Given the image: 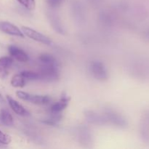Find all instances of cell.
<instances>
[{
    "label": "cell",
    "instance_id": "16",
    "mask_svg": "<svg viewBox=\"0 0 149 149\" xmlns=\"http://www.w3.org/2000/svg\"><path fill=\"white\" fill-rule=\"evenodd\" d=\"M17 1L28 10H33L36 7L35 0H17Z\"/></svg>",
    "mask_w": 149,
    "mask_h": 149
},
{
    "label": "cell",
    "instance_id": "19",
    "mask_svg": "<svg viewBox=\"0 0 149 149\" xmlns=\"http://www.w3.org/2000/svg\"><path fill=\"white\" fill-rule=\"evenodd\" d=\"M0 102H1V103H3V102H4V98H3L1 93H0Z\"/></svg>",
    "mask_w": 149,
    "mask_h": 149
},
{
    "label": "cell",
    "instance_id": "10",
    "mask_svg": "<svg viewBox=\"0 0 149 149\" xmlns=\"http://www.w3.org/2000/svg\"><path fill=\"white\" fill-rule=\"evenodd\" d=\"M13 63V59L10 57L0 58V78L4 79L8 74V69Z\"/></svg>",
    "mask_w": 149,
    "mask_h": 149
},
{
    "label": "cell",
    "instance_id": "18",
    "mask_svg": "<svg viewBox=\"0 0 149 149\" xmlns=\"http://www.w3.org/2000/svg\"><path fill=\"white\" fill-rule=\"evenodd\" d=\"M64 1V0H47V4L50 6L52 8H56L58 7L59 6L61 5L63 2Z\"/></svg>",
    "mask_w": 149,
    "mask_h": 149
},
{
    "label": "cell",
    "instance_id": "6",
    "mask_svg": "<svg viewBox=\"0 0 149 149\" xmlns=\"http://www.w3.org/2000/svg\"><path fill=\"white\" fill-rule=\"evenodd\" d=\"M0 31L7 33V34L24 38V34L22 32V31L18 27H17L15 25L13 24L10 22H0Z\"/></svg>",
    "mask_w": 149,
    "mask_h": 149
},
{
    "label": "cell",
    "instance_id": "15",
    "mask_svg": "<svg viewBox=\"0 0 149 149\" xmlns=\"http://www.w3.org/2000/svg\"><path fill=\"white\" fill-rule=\"evenodd\" d=\"M22 76L26 79L29 80H39V73L33 72L30 71H23L20 73Z\"/></svg>",
    "mask_w": 149,
    "mask_h": 149
},
{
    "label": "cell",
    "instance_id": "9",
    "mask_svg": "<svg viewBox=\"0 0 149 149\" xmlns=\"http://www.w3.org/2000/svg\"><path fill=\"white\" fill-rule=\"evenodd\" d=\"M7 100L11 109H13V111L16 114L23 116H27L30 114L29 112L23 106H21L18 102L14 100L13 97H11L10 96H7Z\"/></svg>",
    "mask_w": 149,
    "mask_h": 149
},
{
    "label": "cell",
    "instance_id": "14",
    "mask_svg": "<svg viewBox=\"0 0 149 149\" xmlns=\"http://www.w3.org/2000/svg\"><path fill=\"white\" fill-rule=\"evenodd\" d=\"M11 84L14 87H23L26 84V79L21 74H16L12 78Z\"/></svg>",
    "mask_w": 149,
    "mask_h": 149
},
{
    "label": "cell",
    "instance_id": "5",
    "mask_svg": "<svg viewBox=\"0 0 149 149\" xmlns=\"http://www.w3.org/2000/svg\"><path fill=\"white\" fill-rule=\"evenodd\" d=\"M105 119H106V123L110 122L113 124V125L119 127H125L127 125L126 119L120 114L113 111L109 110L106 111L103 114Z\"/></svg>",
    "mask_w": 149,
    "mask_h": 149
},
{
    "label": "cell",
    "instance_id": "3",
    "mask_svg": "<svg viewBox=\"0 0 149 149\" xmlns=\"http://www.w3.org/2000/svg\"><path fill=\"white\" fill-rule=\"evenodd\" d=\"M90 70L92 75L97 80L105 81L109 78L108 71L106 66L99 61H94L90 63Z\"/></svg>",
    "mask_w": 149,
    "mask_h": 149
},
{
    "label": "cell",
    "instance_id": "17",
    "mask_svg": "<svg viewBox=\"0 0 149 149\" xmlns=\"http://www.w3.org/2000/svg\"><path fill=\"white\" fill-rule=\"evenodd\" d=\"M11 142V138L7 134H4V132L0 130V143L7 145Z\"/></svg>",
    "mask_w": 149,
    "mask_h": 149
},
{
    "label": "cell",
    "instance_id": "12",
    "mask_svg": "<svg viewBox=\"0 0 149 149\" xmlns=\"http://www.w3.org/2000/svg\"><path fill=\"white\" fill-rule=\"evenodd\" d=\"M0 122L5 126H13L14 124V119L11 113L6 109H1L0 111Z\"/></svg>",
    "mask_w": 149,
    "mask_h": 149
},
{
    "label": "cell",
    "instance_id": "20",
    "mask_svg": "<svg viewBox=\"0 0 149 149\" xmlns=\"http://www.w3.org/2000/svg\"><path fill=\"white\" fill-rule=\"evenodd\" d=\"M146 37L149 39V31H148L146 32Z\"/></svg>",
    "mask_w": 149,
    "mask_h": 149
},
{
    "label": "cell",
    "instance_id": "13",
    "mask_svg": "<svg viewBox=\"0 0 149 149\" xmlns=\"http://www.w3.org/2000/svg\"><path fill=\"white\" fill-rule=\"evenodd\" d=\"M39 60L42 64H47V65L54 64V65H58V62H57L55 57L49 55V54H42L39 56Z\"/></svg>",
    "mask_w": 149,
    "mask_h": 149
},
{
    "label": "cell",
    "instance_id": "2",
    "mask_svg": "<svg viewBox=\"0 0 149 149\" xmlns=\"http://www.w3.org/2000/svg\"><path fill=\"white\" fill-rule=\"evenodd\" d=\"M17 97L26 101L31 102L32 103L38 105L47 104L51 100V98L48 95H32L30 93H25L22 91H17L16 93Z\"/></svg>",
    "mask_w": 149,
    "mask_h": 149
},
{
    "label": "cell",
    "instance_id": "11",
    "mask_svg": "<svg viewBox=\"0 0 149 149\" xmlns=\"http://www.w3.org/2000/svg\"><path fill=\"white\" fill-rule=\"evenodd\" d=\"M85 116L87 121L92 124L102 125L106 123L103 115H100L94 111H87L85 113Z\"/></svg>",
    "mask_w": 149,
    "mask_h": 149
},
{
    "label": "cell",
    "instance_id": "1",
    "mask_svg": "<svg viewBox=\"0 0 149 149\" xmlns=\"http://www.w3.org/2000/svg\"><path fill=\"white\" fill-rule=\"evenodd\" d=\"M39 74V80L45 81H56L59 78V71L58 65H47L42 64L41 66Z\"/></svg>",
    "mask_w": 149,
    "mask_h": 149
},
{
    "label": "cell",
    "instance_id": "4",
    "mask_svg": "<svg viewBox=\"0 0 149 149\" xmlns=\"http://www.w3.org/2000/svg\"><path fill=\"white\" fill-rule=\"evenodd\" d=\"M21 31L23 34L26 35V36L29 37L33 40L36 41V42H41L42 44H45L47 45H52V40L47 37L45 35L36 31L34 29H32L31 28L27 27V26H22Z\"/></svg>",
    "mask_w": 149,
    "mask_h": 149
},
{
    "label": "cell",
    "instance_id": "8",
    "mask_svg": "<svg viewBox=\"0 0 149 149\" xmlns=\"http://www.w3.org/2000/svg\"><path fill=\"white\" fill-rule=\"evenodd\" d=\"M9 52H10V55L15 59L17 61H20V62L26 63L29 61V55L26 54V52L23 50V49H20L17 47L14 46V45H10L8 47Z\"/></svg>",
    "mask_w": 149,
    "mask_h": 149
},
{
    "label": "cell",
    "instance_id": "7",
    "mask_svg": "<svg viewBox=\"0 0 149 149\" xmlns=\"http://www.w3.org/2000/svg\"><path fill=\"white\" fill-rule=\"evenodd\" d=\"M70 97L68 96L63 95L60 99L59 101L56 102L51 106L49 111L52 115H61V112L68 106Z\"/></svg>",
    "mask_w": 149,
    "mask_h": 149
}]
</instances>
